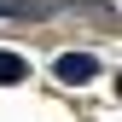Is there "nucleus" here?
I'll return each instance as SVG.
<instances>
[{"label":"nucleus","instance_id":"obj_2","mask_svg":"<svg viewBox=\"0 0 122 122\" xmlns=\"http://www.w3.org/2000/svg\"><path fill=\"white\" fill-rule=\"evenodd\" d=\"M23 76H29V64H23L18 52H0V87H12V81H23Z\"/></svg>","mask_w":122,"mask_h":122},{"label":"nucleus","instance_id":"obj_3","mask_svg":"<svg viewBox=\"0 0 122 122\" xmlns=\"http://www.w3.org/2000/svg\"><path fill=\"white\" fill-rule=\"evenodd\" d=\"M0 18H41V6H23V0H0Z\"/></svg>","mask_w":122,"mask_h":122},{"label":"nucleus","instance_id":"obj_1","mask_svg":"<svg viewBox=\"0 0 122 122\" xmlns=\"http://www.w3.org/2000/svg\"><path fill=\"white\" fill-rule=\"evenodd\" d=\"M93 70H99L93 52H64V58H58V81H70V87L76 81H93Z\"/></svg>","mask_w":122,"mask_h":122}]
</instances>
